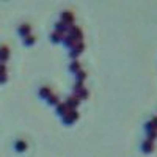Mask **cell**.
<instances>
[{
  "label": "cell",
  "mask_w": 157,
  "mask_h": 157,
  "mask_svg": "<svg viewBox=\"0 0 157 157\" xmlns=\"http://www.w3.org/2000/svg\"><path fill=\"white\" fill-rule=\"evenodd\" d=\"M78 116H80V112H78V109H69L66 113H64L60 120L64 126H71L74 124L77 120H78Z\"/></svg>",
  "instance_id": "1"
},
{
  "label": "cell",
  "mask_w": 157,
  "mask_h": 157,
  "mask_svg": "<svg viewBox=\"0 0 157 157\" xmlns=\"http://www.w3.org/2000/svg\"><path fill=\"white\" fill-rule=\"evenodd\" d=\"M85 47H86L85 41H77V44H75L72 49L68 50V57H69V60H78V57L83 54Z\"/></svg>",
  "instance_id": "2"
},
{
  "label": "cell",
  "mask_w": 157,
  "mask_h": 157,
  "mask_svg": "<svg viewBox=\"0 0 157 157\" xmlns=\"http://www.w3.org/2000/svg\"><path fill=\"white\" fill-rule=\"evenodd\" d=\"M138 148L143 154H151L155 149V141H151L148 138H141L140 143H138Z\"/></svg>",
  "instance_id": "3"
},
{
  "label": "cell",
  "mask_w": 157,
  "mask_h": 157,
  "mask_svg": "<svg viewBox=\"0 0 157 157\" xmlns=\"http://www.w3.org/2000/svg\"><path fill=\"white\" fill-rule=\"evenodd\" d=\"M58 19H60V21H63L64 24H68V25H71V24H74V22H75V16H74V13H72L71 10H68V8H64V10H61V11H60Z\"/></svg>",
  "instance_id": "4"
},
{
  "label": "cell",
  "mask_w": 157,
  "mask_h": 157,
  "mask_svg": "<svg viewBox=\"0 0 157 157\" xmlns=\"http://www.w3.org/2000/svg\"><path fill=\"white\" fill-rule=\"evenodd\" d=\"M68 33L72 35L77 41H83V30H82L80 25H77L75 22L71 24V25H68Z\"/></svg>",
  "instance_id": "5"
},
{
  "label": "cell",
  "mask_w": 157,
  "mask_h": 157,
  "mask_svg": "<svg viewBox=\"0 0 157 157\" xmlns=\"http://www.w3.org/2000/svg\"><path fill=\"white\" fill-rule=\"evenodd\" d=\"M16 32H17V35H19L21 38L27 36V35H30V33H32V24H30L29 21H24V22L17 24Z\"/></svg>",
  "instance_id": "6"
},
{
  "label": "cell",
  "mask_w": 157,
  "mask_h": 157,
  "mask_svg": "<svg viewBox=\"0 0 157 157\" xmlns=\"http://www.w3.org/2000/svg\"><path fill=\"white\" fill-rule=\"evenodd\" d=\"M64 104H66L69 109H78V105L82 104V101L78 99L74 93H71V94H68L66 98H64Z\"/></svg>",
  "instance_id": "7"
},
{
  "label": "cell",
  "mask_w": 157,
  "mask_h": 157,
  "mask_svg": "<svg viewBox=\"0 0 157 157\" xmlns=\"http://www.w3.org/2000/svg\"><path fill=\"white\" fill-rule=\"evenodd\" d=\"M36 93H38V98L39 99H47L54 91H52V86L50 85H41V86H38V90H36Z\"/></svg>",
  "instance_id": "8"
},
{
  "label": "cell",
  "mask_w": 157,
  "mask_h": 157,
  "mask_svg": "<svg viewBox=\"0 0 157 157\" xmlns=\"http://www.w3.org/2000/svg\"><path fill=\"white\" fill-rule=\"evenodd\" d=\"M13 148H14V151L16 152H25L27 151V148H29V143L25 141L24 138H16L14 141H13Z\"/></svg>",
  "instance_id": "9"
},
{
  "label": "cell",
  "mask_w": 157,
  "mask_h": 157,
  "mask_svg": "<svg viewBox=\"0 0 157 157\" xmlns=\"http://www.w3.org/2000/svg\"><path fill=\"white\" fill-rule=\"evenodd\" d=\"M52 30H55V32H60L63 35H66L68 33V24H64L63 21L57 19L54 21V24H52Z\"/></svg>",
  "instance_id": "10"
},
{
  "label": "cell",
  "mask_w": 157,
  "mask_h": 157,
  "mask_svg": "<svg viewBox=\"0 0 157 157\" xmlns=\"http://www.w3.org/2000/svg\"><path fill=\"white\" fill-rule=\"evenodd\" d=\"M61 43H63V46H64V47H66V49L69 50V49H72V47L77 44V39H75L72 35L66 33V35L63 36V41H61Z\"/></svg>",
  "instance_id": "11"
},
{
  "label": "cell",
  "mask_w": 157,
  "mask_h": 157,
  "mask_svg": "<svg viewBox=\"0 0 157 157\" xmlns=\"http://www.w3.org/2000/svg\"><path fill=\"white\" fill-rule=\"evenodd\" d=\"M82 69V61L80 60H69V63H68V71L74 75L75 72H78Z\"/></svg>",
  "instance_id": "12"
},
{
  "label": "cell",
  "mask_w": 157,
  "mask_h": 157,
  "mask_svg": "<svg viewBox=\"0 0 157 157\" xmlns=\"http://www.w3.org/2000/svg\"><path fill=\"white\" fill-rule=\"evenodd\" d=\"M63 33H60V32H55V30H50L49 32V35H47V38H49V41L50 43H54V44H58V43H61L63 41Z\"/></svg>",
  "instance_id": "13"
},
{
  "label": "cell",
  "mask_w": 157,
  "mask_h": 157,
  "mask_svg": "<svg viewBox=\"0 0 157 157\" xmlns=\"http://www.w3.org/2000/svg\"><path fill=\"white\" fill-rule=\"evenodd\" d=\"M10 58V47L6 44H0V63H5Z\"/></svg>",
  "instance_id": "14"
},
{
  "label": "cell",
  "mask_w": 157,
  "mask_h": 157,
  "mask_svg": "<svg viewBox=\"0 0 157 157\" xmlns=\"http://www.w3.org/2000/svg\"><path fill=\"white\" fill-rule=\"evenodd\" d=\"M69 110V107L66 105V104H64V101H61V102H58L57 104V105H55V115H58L60 118L64 115V113H66Z\"/></svg>",
  "instance_id": "15"
},
{
  "label": "cell",
  "mask_w": 157,
  "mask_h": 157,
  "mask_svg": "<svg viewBox=\"0 0 157 157\" xmlns=\"http://www.w3.org/2000/svg\"><path fill=\"white\" fill-rule=\"evenodd\" d=\"M74 82H80V83H85V80H86V77H88V72L82 68L80 71H78V72H75L74 75Z\"/></svg>",
  "instance_id": "16"
},
{
  "label": "cell",
  "mask_w": 157,
  "mask_h": 157,
  "mask_svg": "<svg viewBox=\"0 0 157 157\" xmlns=\"http://www.w3.org/2000/svg\"><path fill=\"white\" fill-rule=\"evenodd\" d=\"M35 43H36V36H35L33 33H30V35H27V36L22 38V44H24L25 47H30V46H33Z\"/></svg>",
  "instance_id": "17"
},
{
  "label": "cell",
  "mask_w": 157,
  "mask_h": 157,
  "mask_svg": "<svg viewBox=\"0 0 157 157\" xmlns=\"http://www.w3.org/2000/svg\"><path fill=\"white\" fill-rule=\"evenodd\" d=\"M74 94H75L78 99H80V101H85V99H88V98H90V90H88L86 86H83V88H80L78 91H75Z\"/></svg>",
  "instance_id": "18"
},
{
  "label": "cell",
  "mask_w": 157,
  "mask_h": 157,
  "mask_svg": "<svg viewBox=\"0 0 157 157\" xmlns=\"http://www.w3.org/2000/svg\"><path fill=\"white\" fill-rule=\"evenodd\" d=\"M46 102L49 104V105H52V107H55L58 102H61V99H60V96L57 94V93H52L47 99H46Z\"/></svg>",
  "instance_id": "19"
},
{
  "label": "cell",
  "mask_w": 157,
  "mask_h": 157,
  "mask_svg": "<svg viewBox=\"0 0 157 157\" xmlns=\"http://www.w3.org/2000/svg\"><path fill=\"white\" fill-rule=\"evenodd\" d=\"M145 138L151 140V141H155L157 140V129H152V130H148L145 132Z\"/></svg>",
  "instance_id": "20"
},
{
  "label": "cell",
  "mask_w": 157,
  "mask_h": 157,
  "mask_svg": "<svg viewBox=\"0 0 157 157\" xmlns=\"http://www.w3.org/2000/svg\"><path fill=\"white\" fill-rule=\"evenodd\" d=\"M152 129H155V127L152 126V123L149 121V118H148V120L143 123V130H145V132H148V130H152Z\"/></svg>",
  "instance_id": "21"
},
{
  "label": "cell",
  "mask_w": 157,
  "mask_h": 157,
  "mask_svg": "<svg viewBox=\"0 0 157 157\" xmlns=\"http://www.w3.org/2000/svg\"><path fill=\"white\" fill-rule=\"evenodd\" d=\"M85 86V83H80V82H72V93H75V91H78L80 88H83Z\"/></svg>",
  "instance_id": "22"
},
{
  "label": "cell",
  "mask_w": 157,
  "mask_h": 157,
  "mask_svg": "<svg viewBox=\"0 0 157 157\" xmlns=\"http://www.w3.org/2000/svg\"><path fill=\"white\" fill-rule=\"evenodd\" d=\"M8 69H6V63H0V75L2 74H6Z\"/></svg>",
  "instance_id": "23"
},
{
  "label": "cell",
  "mask_w": 157,
  "mask_h": 157,
  "mask_svg": "<svg viewBox=\"0 0 157 157\" xmlns=\"http://www.w3.org/2000/svg\"><path fill=\"white\" fill-rule=\"evenodd\" d=\"M149 121H151L152 126L157 129V115H151V116H149Z\"/></svg>",
  "instance_id": "24"
}]
</instances>
